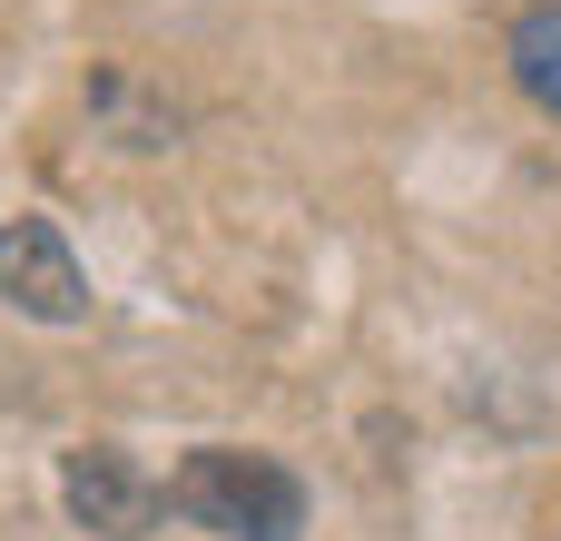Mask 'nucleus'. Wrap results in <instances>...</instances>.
I'll use <instances>...</instances> for the list:
<instances>
[{
  "instance_id": "20e7f679",
  "label": "nucleus",
  "mask_w": 561,
  "mask_h": 541,
  "mask_svg": "<svg viewBox=\"0 0 561 541\" xmlns=\"http://www.w3.org/2000/svg\"><path fill=\"white\" fill-rule=\"evenodd\" d=\"M513 79H523L542 108H561V0L513 20Z\"/></svg>"
},
{
  "instance_id": "7ed1b4c3",
  "label": "nucleus",
  "mask_w": 561,
  "mask_h": 541,
  "mask_svg": "<svg viewBox=\"0 0 561 541\" xmlns=\"http://www.w3.org/2000/svg\"><path fill=\"white\" fill-rule=\"evenodd\" d=\"M0 296L20 315H39V325H79L89 315V276H79V256H69V237L49 217H10L0 227Z\"/></svg>"
},
{
  "instance_id": "f257e3e1",
  "label": "nucleus",
  "mask_w": 561,
  "mask_h": 541,
  "mask_svg": "<svg viewBox=\"0 0 561 541\" xmlns=\"http://www.w3.org/2000/svg\"><path fill=\"white\" fill-rule=\"evenodd\" d=\"M168 503L217 541H296L306 532V483L276 453H247V444H197L178 463Z\"/></svg>"
},
{
  "instance_id": "f03ea898",
  "label": "nucleus",
  "mask_w": 561,
  "mask_h": 541,
  "mask_svg": "<svg viewBox=\"0 0 561 541\" xmlns=\"http://www.w3.org/2000/svg\"><path fill=\"white\" fill-rule=\"evenodd\" d=\"M59 503H69L79 532H99V541H148L158 513H168V483H148L118 444H79L59 463Z\"/></svg>"
}]
</instances>
